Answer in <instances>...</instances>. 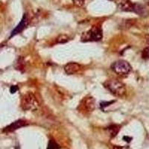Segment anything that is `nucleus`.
Listing matches in <instances>:
<instances>
[{
	"instance_id": "1",
	"label": "nucleus",
	"mask_w": 149,
	"mask_h": 149,
	"mask_svg": "<svg viewBox=\"0 0 149 149\" xmlns=\"http://www.w3.org/2000/svg\"><path fill=\"white\" fill-rule=\"evenodd\" d=\"M104 86L110 93L117 97H122L125 95L126 87L122 82L116 79L107 80L104 84Z\"/></svg>"
},
{
	"instance_id": "2",
	"label": "nucleus",
	"mask_w": 149,
	"mask_h": 149,
	"mask_svg": "<svg viewBox=\"0 0 149 149\" xmlns=\"http://www.w3.org/2000/svg\"><path fill=\"white\" fill-rule=\"evenodd\" d=\"M103 37V31L99 26H94L89 31L83 33L81 37L82 42H96Z\"/></svg>"
},
{
	"instance_id": "3",
	"label": "nucleus",
	"mask_w": 149,
	"mask_h": 149,
	"mask_svg": "<svg viewBox=\"0 0 149 149\" xmlns=\"http://www.w3.org/2000/svg\"><path fill=\"white\" fill-rule=\"evenodd\" d=\"M21 107L24 110H35L39 107L35 95L32 93H26L21 100Z\"/></svg>"
},
{
	"instance_id": "4",
	"label": "nucleus",
	"mask_w": 149,
	"mask_h": 149,
	"mask_svg": "<svg viewBox=\"0 0 149 149\" xmlns=\"http://www.w3.org/2000/svg\"><path fill=\"white\" fill-rule=\"evenodd\" d=\"M111 70L117 74L125 75L129 74L132 70V67L128 62L124 60H119L114 62L111 65Z\"/></svg>"
},
{
	"instance_id": "5",
	"label": "nucleus",
	"mask_w": 149,
	"mask_h": 149,
	"mask_svg": "<svg viewBox=\"0 0 149 149\" xmlns=\"http://www.w3.org/2000/svg\"><path fill=\"white\" fill-rule=\"evenodd\" d=\"M116 5L120 10L123 11L135 12L137 8V4L134 3L130 0H117Z\"/></svg>"
},
{
	"instance_id": "6",
	"label": "nucleus",
	"mask_w": 149,
	"mask_h": 149,
	"mask_svg": "<svg viewBox=\"0 0 149 149\" xmlns=\"http://www.w3.org/2000/svg\"><path fill=\"white\" fill-rule=\"evenodd\" d=\"M28 24H29V17L27 16V14H24L22 19H21L20 22L17 25V26L14 29V30L12 31L10 37H14V36L17 35V34L22 32V31L26 29V26H28Z\"/></svg>"
},
{
	"instance_id": "7",
	"label": "nucleus",
	"mask_w": 149,
	"mask_h": 149,
	"mask_svg": "<svg viewBox=\"0 0 149 149\" xmlns=\"http://www.w3.org/2000/svg\"><path fill=\"white\" fill-rule=\"evenodd\" d=\"M81 70V66L78 63L71 62L65 65L64 71L68 74H74Z\"/></svg>"
},
{
	"instance_id": "8",
	"label": "nucleus",
	"mask_w": 149,
	"mask_h": 149,
	"mask_svg": "<svg viewBox=\"0 0 149 149\" xmlns=\"http://www.w3.org/2000/svg\"><path fill=\"white\" fill-rule=\"evenodd\" d=\"M26 125H27V122L26 121L22 120V119H19V120L16 121V122L9 125L8 126H7L4 129L3 131H5V132H12V131H14V130Z\"/></svg>"
},
{
	"instance_id": "9",
	"label": "nucleus",
	"mask_w": 149,
	"mask_h": 149,
	"mask_svg": "<svg viewBox=\"0 0 149 149\" xmlns=\"http://www.w3.org/2000/svg\"><path fill=\"white\" fill-rule=\"evenodd\" d=\"M82 106L85 109V110L88 112H92L93 110H95V99L93 97H88V98H84L82 102Z\"/></svg>"
},
{
	"instance_id": "10",
	"label": "nucleus",
	"mask_w": 149,
	"mask_h": 149,
	"mask_svg": "<svg viewBox=\"0 0 149 149\" xmlns=\"http://www.w3.org/2000/svg\"><path fill=\"white\" fill-rule=\"evenodd\" d=\"M107 130H108L109 134H110V136L114 137L119 133V130H120V127L118 125H112L110 127H107Z\"/></svg>"
},
{
	"instance_id": "11",
	"label": "nucleus",
	"mask_w": 149,
	"mask_h": 149,
	"mask_svg": "<svg viewBox=\"0 0 149 149\" xmlns=\"http://www.w3.org/2000/svg\"><path fill=\"white\" fill-rule=\"evenodd\" d=\"M69 40H70V37H68L67 35L61 34L58 37V38L56 40V42L58 43H65V42H67Z\"/></svg>"
},
{
	"instance_id": "12",
	"label": "nucleus",
	"mask_w": 149,
	"mask_h": 149,
	"mask_svg": "<svg viewBox=\"0 0 149 149\" xmlns=\"http://www.w3.org/2000/svg\"><path fill=\"white\" fill-rule=\"evenodd\" d=\"M47 149H60V146L54 140H52L51 139L49 142Z\"/></svg>"
},
{
	"instance_id": "13",
	"label": "nucleus",
	"mask_w": 149,
	"mask_h": 149,
	"mask_svg": "<svg viewBox=\"0 0 149 149\" xmlns=\"http://www.w3.org/2000/svg\"><path fill=\"white\" fill-rule=\"evenodd\" d=\"M142 58L145 59H149V46L146 47V49L142 51Z\"/></svg>"
},
{
	"instance_id": "14",
	"label": "nucleus",
	"mask_w": 149,
	"mask_h": 149,
	"mask_svg": "<svg viewBox=\"0 0 149 149\" xmlns=\"http://www.w3.org/2000/svg\"><path fill=\"white\" fill-rule=\"evenodd\" d=\"M73 3L74 5H76L77 7H82L84 5L85 0H72Z\"/></svg>"
},
{
	"instance_id": "15",
	"label": "nucleus",
	"mask_w": 149,
	"mask_h": 149,
	"mask_svg": "<svg viewBox=\"0 0 149 149\" xmlns=\"http://www.w3.org/2000/svg\"><path fill=\"white\" fill-rule=\"evenodd\" d=\"M17 65H19V66H17V68H18L17 70H23L24 67H25V66H24L23 58H20L18 60V63H17Z\"/></svg>"
},
{
	"instance_id": "16",
	"label": "nucleus",
	"mask_w": 149,
	"mask_h": 149,
	"mask_svg": "<svg viewBox=\"0 0 149 149\" xmlns=\"http://www.w3.org/2000/svg\"><path fill=\"white\" fill-rule=\"evenodd\" d=\"M19 88L17 86H10V91L11 93H15L16 92L18 91Z\"/></svg>"
},
{
	"instance_id": "17",
	"label": "nucleus",
	"mask_w": 149,
	"mask_h": 149,
	"mask_svg": "<svg viewBox=\"0 0 149 149\" xmlns=\"http://www.w3.org/2000/svg\"><path fill=\"white\" fill-rule=\"evenodd\" d=\"M114 101H113V102H102L101 103V107H107V106H109L110 104H111L112 103H113Z\"/></svg>"
},
{
	"instance_id": "18",
	"label": "nucleus",
	"mask_w": 149,
	"mask_h": 149,
	"mask_svg": "<svg viewBox=\"0 0 149 149\" xmlns=\"http://www.w3.org/2000/svg\"><path fill=\"white\" fill-rule=\"evenodd\" d=\"M113 149H130L128 146H115L113 147Z\"/></svg>"
},
{
	"instance_id": "19",
	"label": "nucleus",
	"mask_w": 149,
	"mask_h": 149,
	"mask_svg": "<svg viewBox=\"0 0 149 149\" xmlns=\"http://www.w3.org/2000/svg\"><path fill=\"white\" fill-rule=\"evenodd\" d=\"M123 139H125V141H126V142H130V141H131V139H132V138H131V137H128V136H124Z\"/></svg>"
},
{
	"instance_id": "20",
	"label": "nucleus",
	"mask_w": 149,
	"mask_h": 149,
	"mask_svg": "<svg viewBox=\"0 0 149 149\" xmlns=\"http://www.w3.org/2000/svg\"><path fill=\"white\" fill-rule=\"evenodd\" d=\"M146 2H147V3L149 5V0H146Z\"/></svg>"
},
{
	"instance_id": "21",
	"label": "nucleus",
	"mask_w": 149,
	"mask_h": 149,
	"mask_svg": "<svg viewBox=\"0 0 149 149\" xmlns=\"http://www.w3.org/2000/svg\"><path fill=\"white\" fill-rule=\"evenodd\" d=\"M148 42H149V38H148Z\"/></svg>"
}]
</instances>
